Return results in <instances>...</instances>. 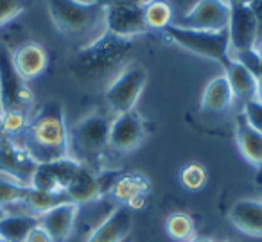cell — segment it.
<instances>
[{
	"mask_svg": "<svg viewBox=\"0 0 262 242\" xmlns=\"http://www.w3.org/2000/svg\"><path fill=\"white\" fill-rule=\"evenodd\" d=\"M79 215V205L69 201L38 217V224L51 235L52 242H65L72 235Z\"/></svg>",
	"mask_w": 262,
	"mask_h": 242,
	"instance_id": "obj_14",
	"label": "cell"
},
{
	"mask_svg": "<svg viewBox=\"0 0 262 242\" xmlns=\"http://www.w3.org/2000/svg\"><path fill=\"white\" fill-rule=\"evenodd\" d=\"M239 2H244V4H251L253 0H239Z\"/></svg>",
	"mask_w": 262,
	"mask_h": 242,
	"instance_id": "obj_35",
	"label": "cell"
},
{
	"mask_svg": "<svg viewBox=\"0 0 262 242\" xmlns=\"http://www.w3.org/2000/svg\"><path fill=\"white\" fill-rule=\"evenodd\" d=\"M65 194L76 205H84V203H92L99 199L104 192H102L101 181H99V174H95L92 167L81 163L79 170L74 176L72 183L69 185Z\"/></svg>",
	"mask_w": 262,
	"mask_h": 242,
	"instance_id": "obj_19",
	"label": "cell"
},
{
	"mask_svg": "<svg viewBox=\"0 0 262 242\" xmlns=\"http://www.w3.org/2000/svg\"><path fill=\"white\" fill-rule=\"evenodd\" d=\"M144 22L149 31H165L172 26V9L167 0H149L144 4Z\"/></svg>",
	"mask_w": 262,
	"mask_h": 242,
	"instance_id": "obj_23",
	"label": "cell"
},
{
	"mask_svg": "<svg viewBox=\"0 0 262 242\" xmlns=\"http://www.w3.org/2000/svg\"><path fill=\"white\" fill-rule=\"evenodd\" d=\"M0 242H8V240H0Z\"/></svg>",
	"mask_w": 262,
	"mask_h": 242,
	"instance_id": "obj_39",
	"label": "cell"
},
{
	"mask_svg": "<svg viewBox=\"0 0 262 242\" xmlns=\"http://www.w3.org/2000/svg\"><path fill=\"white\" fill-rule=\"evenodd\" d=\"M27 185L22 181L15 180L11 176H0V208H4L8 205H16L22 203L26 197Z\"/></svg>",
	"mask_w": 262,
	"mask_h": 242,
	"instance_id": "obj_25",
	"label": "cell"
},
{
	"mask_svg": "<svg viewBox=\"0 0 262 242\" xmlns=\"http://www.w3.org/2000/svg\"><path fill=\"white\" fill-rule=\"evenodd\" d=\"M189 242H214V238L207 237V235H194V237L190 238Z\"/></svg>",
	"mask_w": 262,
	"mask_h": 242,
	"instance_id": "obj_33",
	"label": "cell"
},
{
	"mask_svg": "<svg viewBox=\"0 0 262 242\" xmlns=\"http://www.w3.org/2000/svg\"><path fill=\"white\" fill-rule=\"evenodd\" d=\"M104 26L110 36L120 38V40H129L133 36L149 33L146 22H144V6H108Z\"/></svg>",
	"mask_w": 262,
	"mask_h": 242,
	"instance_id": "obj_11",
	"label": "cell"
},
{
	"mask_svg": "<svg viewBox=\"0 0 262 242\" xmlns=\"http://www.w3.org/2000/svg\"><path fill=\"white\" fill-rule=\"evenodd\" d=\"M164 36L169 41L176 43L178 47L185 49V51L198 54L201 58H208L212 61H217L225 69L230 63L232 56H230V36L228 29L225 31H198V29H189V27L182 26H169L165 31H162Z\"/></svg>",
	"mask_w": 262,
	"mask_h": 242,
	"instance_id": "obj_4",
	"label": "cell"
},
{
	"mask_svg": "<svg viewBox=\"0 0 262 242\" xmlns=\"http://www.w3.org/2000/svg\"><path fill=\"white\" fill-rule=\"evenodd\" d=\"M255 72V76H257V84H258V99L262 101V61H260V65L257 67V69L253 70Z\"/></svg>",
	"mask_w": 262,
	"mask_h": 242,
	"instance_id": "obj_32",
	"label": "cell"
},
{
	"mask_svg": "<svg viewBox=\"0 0 262 242\" xmlns=\"http://www.w3.org/2000/svg\"><path fill=\"white\" fill-rule=\"evenodd\" d=\"M225 76L233 92V97L239 99L243 104L250 101H260L258 99L257 76L246 63L232 58L228 65L225 67Z\"/></svg>",
	"mask_w": 262,
	"mask_h": 242,
	"instance_id": "obj_17",
	"label": "cell"
},
{
	"mask_svg": "<svg viewBox=\"0 0 262 242\" xmlns=\"http://www.w3.org/2000/svg\"><path fill=\"white\" fill-rule=\"evenodd\" d=\"M230 2V56L232 58H244L253 54L255 43L260 33V24L255 13L253 6L244 4L239 0H228Z\"/></svg>",
	"mask_w": 262,
	"mask_h": 242,
	"instance_id": "obj_5",
	"label": "cell"
},
{
	"mask_svg": "<svg viewBox=\"0 0 262 242\" xmlns=\"http://www.w3.org/2000/svg\"><path fill=\"white\" fill-rule=\"evenodd\" d=\"M81 162L72 156L56 160L49 163H38L31 174L29 187L34 190L52 192V194H65L69 185L77 174Z\"/></svg>",
	"mask_w": 262,
	"mask_h": 242,
	"instance_id": "obj_8",
	"label": "cell"
},
{
	"mask_svg": "<svg viewBox=\"0 0 262 242\" xmlns=\"http://www.w3.org/2000/svg\"><path fill=\"white\" fill-rule=\"evenodd\" d=\"M26 242H52V238H51V235H49L47 231L40 226V224H36V226L31 230V233L27 235Z\"/></svg>",
	"mask_w": 262,
	"mask_h": 242,
	"instance_id": "obj_29",
	"label": "cell"
},
{
	"mask_svg": "<svg viewBox=\"0 0 262 242\" xmlns=\"http://www.w3.org/2000/svg\"><path fill=\"white\" fill-rule=\"evenodd\" d=\"M165 233L176 242H189L196 235V226L189 213L174 212L165 219Z\"/></svg>",
	"mask_w": 262,
	"mask_h": 242,
	"instance_id": "obj_24",
	"label": "cell"
},
{
	"mask_svg": "<svg viewBox=\"0 0 262 242\" xmlns=\"http://www.w3.org/2000/svg\"><path fill=\"white\" fill-rule=\"evenodd\" d=\"M38 224V217L29 213H13L0 217V240L26 242L27 235Z\"/></svg>",
	"mask_w": 262,
	"mask_h": 242,
	"instance_id": "obj_21",
	"label": "cell"
},
{
	"mask_svg": "<svg viewBox=\"0 0 262 242\" xmlns=\"http://www.w3.org/2000/svg\"><path fill=\"white\" fill-rule=\"evenodd\" d=\"M230 24V2L228 0H198L194 8L183 15L182 22L176 26L198 31H225Z\"/></svg>",
	"mask_w": 262,
	"mask_h": 242,
	"instance_id": "obj_9",
	"label": "cell"
},
{
	"mask_svg": "<svg viewBox=\"0 0 262 242\" xmlns=\"http://www.w3.org/2000/svg\"><path fill=\"white\" fill-rule=\"evenodd\" d=\"M207 169L200 163H187L180 172V181L187 190H201L207 185Z\"/></svg>",
	"mask_w": 262,
	"mask_h": 242,
	"instance_id": "obj_26",
	"label": "cell"
},
{
	"mask_svg": "<svg viewBox=\"0 0 262 242\" xmlns=\"http://www.w3.org/2000/svg\"><path fill=\"white\" fill-rule=\"evenodd\" d=\"M97 4L104 6V8H108V6H119V4H131V6H144L146 2H149V0H95Z\"/></svg>",
	"mask_w": 262,
	"mask_h": 242,
	"instance_id": "obj_30",
	"label": "cell"
},
{
	"mask_svg": "<svg viewBox=\"0 0 262 242\" xmlns=\"http://www.w3.org/2000/svg\"><path fill=\"white\" fill-rule=\"evenodd\" d=\"M0 113H2V97H0Z\"/></svg>",
	"mask_w": 262,
	"mask_h": 242,
	"instance_id": "obj_36",
	"label": "cell"
},
{
	"mask_svg": "<svg viewBox=\"0 0 262 242\" xmlns=\"http://www.w3.org/2000/svg\"><path fill=\"white\" fill-rule=\"evenodd\" d=\"M69 195L67 194H52V192H43V190H34V188H27L26 197L20 205L26 206V212L29 215L40 217L45 212L56 208V206L63 205V203H69Z\"/></svg>",
	"mask_w": 262,
	"mask_h": 242,
	"instance_id": "obj_22",
	"label": "cell"
},
{
	"mask_svg": "<svg viewBox=\"0 0 262 242\" xmlns=\"http://www.w3.org/2000/svg\"><path fill=\"white\" fill-rule=\"evenodd\" d=\"M228 219L243 235L262 238V201L250 197L237 199L230 208Z\"/></svg>",
	"mask_w": 262,
	"mask_h": 242,
	"instance_id": "obj_15",
	"label": "cell"
},
{
	"mask_svg": "<svg viewBox=\"0 0 262 242\" xmlns=\"http://www.w3.org/2000/svg\"><path fill=\"white\" fill-rule=\"evenodd\" d=\"M235 142L243 158L251 167L262 170V135L257 133L243 115L235 120Z\"/></svg>",
	"mask_w": 262,
	"mask_h": 242,
	"instance_id": "obj_20",
	"label": "cell"
},
{
	"mask_svg": "<svg viewBox=\"0 0 262 242\" xmlns=\"http://www.w3.org/2000/svg\"><path fill=\"white\" fill-rule=\"evenodd\" d=\"M133 224H135L133 210L127 206H117L101 221L97 228L92 230L86 242H124L133 230Z\"/></svg>",
	"mask_w": 262,
	"mask_h": 242,
	"instance_id": "obj_12",
	"label": "cell"
},
{
	"mask_svg": "<svg viewBox=\"0 0 262 242\" xmlns=\"http://www.w3.org/2000/svg\"><path fill=\"white\" fill-rule=\"evenodd\" d=\"M248 124L253 127L257 133L262 135V101H250L243 104V113Z\"/></svg>",
	"mask_w": 262,
	"mask_h": 242,
	"instance_id": "obj_28",
	"label": "cell"
},
{
	"mask_svg": "<svg viewBox=\"0 0 262 242\" xmlns=\"http://www.w3.org/2000/svg\"><path fill=\"white\" fill-rule=\"evenodd\" d=\"M47 11L56 29L83 49L106 34V8L95 0H49Z\"/></svg>",
	"mask_w": 262,
	"mask_h": 242,
	"instance_id": "obj_2",
	"label": "cell"
},
{
	"mask_svg": "<svg viewBox=\"0 0 262 242\" xmlns=\"http://www.w3.org/2000/svg\"><path fill=\"white\" fill-rule=\"evenodd\" d=\"M8 145H9V138H8V135H6L4 122H2V113H0V151H4Z\"/></svg>",
	"mask_w": 262,
	"mask_h": 242,
	"instance_id": "obj_31",
	"label": "cell"
},
{
	"mask_svg": "<svg viewBox=\"0 0 262 242\" xmlns=\"http://www.w3.org/2000/svg\"><path fill=\"white\" fill-rule=\"evenodd\" d=\"M146 140V127L139 113L133 112L120 113L112 119L108 135V147L117 152H131L139 149Z\"/></svg>",
	"mask_w": 262,
	"mask_h": 242,
	"instance_id": "obj_10",
	"label": "cell"
},
{
	"mask_svg": "<svg viewBox=\"0 0 262 242\" xmlns=\"http://www.w3.org/2000/svg\"><path fill=\"white\" fill-rule=\"evenodd\" d=\"M112 119L101 112H94L83 117L69 129V149L70 156L88 165L99 162L104 149L108 147V135Z\"/></svg>",
	"mask_w": 262,
	"mask_h": 242,
	"instance_id": "obj_3",
	"label": "cell"
},
{
	"mask_svg": "<svg viewBox=\"0 0 262 242\" xmlns=\"http://www.w3.org/2000/svg\"><path fill=\"white\" fill-rule=\"evenodd\" d=\"M223 242H233V240H223Z\"/></svg>",
	"mask_w": 262,
	"mask_h": 242,
	"instance_id": "obj_38",
	"label": "cell"
},
{
	"mask_svg": "<svg viewBox=\"0 0 262 242\" xmlns=\"http://www.w3.org/2000/svg\"><path fill=\"white\" fill-rule=\"evenodd\" d=\"M151 190V183L144 174L131 172L115 181L110 194L119 203V206H127V208H140L146 199V195Z\"/></svg>",
	"mask_w": 262,
	"mask_h": 242,
	"instance_id": "obj_16",
	"label": "cell"
},
{
	"mask_svg": "<svg viewBox=\"0 0 262 242\" xmlns=\"http://www.w3.org/2000/svg\"><path fill=\"white\" fill-rule=\"evenodd\" d=\"M0 97H2V112H22L33 115V92L29 83L24 81L15 70L11 61V52L0 47Z\"/></svg>",
	"mask_w": 262,
	"mask_h": 242,
	"instance_id": "obj_7",
	"label": "cell"
},
{
	"mask_svg": "<svg viewBox=\"0 0 262 242\" xmlns=\"http://www.w3.org/2000/svg\"><path fill=\"white\" fill-rule=\"evenodd\" d=\"M255 56H257L258 59L262 61V36H258V40H257V43H255Z\"/></svg>",
	"mask_w": 262,
	"mask_h": 242,
	"instance_id": "obj_34",
	"label": "cell"
},
{
	"mask_svg": "<svg viewBox=\"0 0 262 242\" xmlns=\"http://www.w3.org/2000/svg\"><path fill=\"white\" fill-rule=\"evenodd\" d=\"M233 92L225 74H219L207 83L201 95V112L203 113H225L233 106Z\"/></svg>",
	"mask_w": 262,
	"mask_h": 242,
	"instance_id": "obj_18",
	"label": "cell"
},
{
	"mask_svg": "<svg viewBox=\"0 0 262 242\" xmlns=\"http://www.w3.org/2000/svg\"><path fill=\"white\" fill-rule=\"evenodd\" d=\"M34 163H49L70 156L69 129L59 102L49 101L29 117L26 129L11 140Z\"/></svg>",
	"mask_w": 262,
	"mask_h": 242,
	"instance_id": "obj_1",
	"label": "cell"
},
{
	"mask_svg": "<svg viewBox=\"0 0 262 242\" xmlns=\"http://www.w3.org/2000/svg\"><path fill=\"white\" fill-rule=\"evenodd\" d=\"M2 215H4V213H2V208H0V217H2Z\"/></svg>",
	"mask_w": 262,
	"mask_h": 242,
	"instance_id": "obj_37",
	"label": "cell"
},
{
	"mask_svg": "<svg viewBox=\"0 0 262 242\" xmlns=\"http://www.w3.org/2000/svg\"><path fill=\"white\" fill-rule=\"evenodd\" d=\"M27 9V0H0V29Z\"/></svg>",
	"mask_w": 262,
	"mask_h": 242,
	"instance_id": "obj_27",
	"label": "cell"
},
{
	"mask_svg": "<svg viewBox=\"0 0 262 242\" xmlns=\"http://www.w3.org/2000/svg\"><path fill=\"white\" fill-rule=\"evenodd\" d=\"M147 83V72L142 65H129L106 88V102L115 115L133 112Z\"/></svg>",
	"mask_w": 262,
	"mask_h": 242,
	"instance_id": "obj_6",
	"label": "cell"
},
{
	"mask_svg": "<svg viewBox=\"0 0 262 242\" xmlns=\"http://www.w3.org/2000/svg\"><path fill=\"white\" fill-rule=\"evenodd\" d=\"M11 61L18 76L29 83L33 79H38L47 70L49 56L41 43L26 41L11 52Z\"/></svg>",
	"mask_w": 262,
	"mask_h": 242,
	"instance_id": "obj_13",
	"label": "cell"
}]
</instances>
